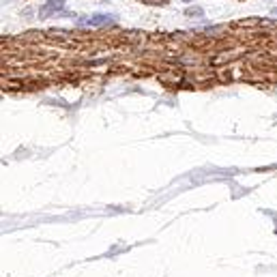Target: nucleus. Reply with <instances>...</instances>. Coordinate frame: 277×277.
<instances>
[{
	"label": "nucleus",
	"mask_w": 277,
	"mask_h": 277,
	"mask_svg": "<svg viewBox=\"0 0 277 277\" xmlns=\"http://www.w3.org/2000/svg\"><path fill=\"white\" fill-rule=\"evenodd\" d=\"M112 22V15H103V13H97L88 20H80V24H91V26H105Z\"/></svg>",
	"instance_id": "nucleus-2"
},
{
	"label": "nucleus",
	"mask_w": 277,
	"mask_h": 277,
	"mask_svg": "<svg viewBox=\"0 0 277 277\" xmlns=\"http://www.w3.org/2000/svg\"><path fill=\"white\" fill-rule=\"evenodd\" d=\"M187 15H202V9L200 7H189L187 9Z\"/></svg>",
	"instance_id": "nucleus-3"
},
{
	"label": "nucleus",
	"mask_w": 277,
	"mask_h": 277,
	"mask_svg": "<svg viewBox=\"0 0 277 277\" xmlns=\"http://www.w3.org/2000/svg\"><path fill=\"white\" fill-rule=\"evenodd\" d=\"M62 7H64V0H48V2L39 9V15L41 17H50V15L58 13V11H62Z\"/></svg>",
	"instance_id": "nucleus-1"
}]
</instances>
